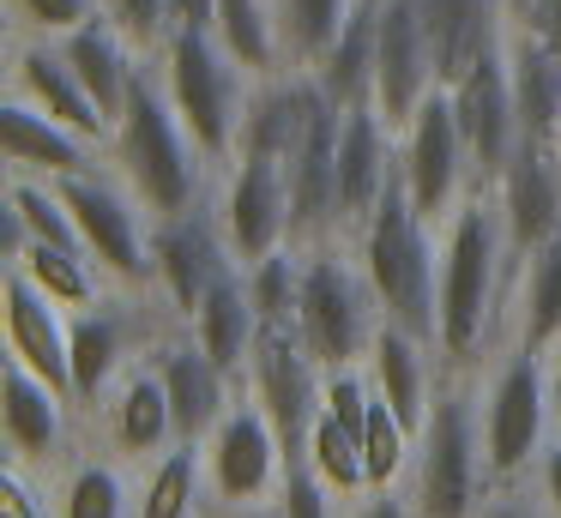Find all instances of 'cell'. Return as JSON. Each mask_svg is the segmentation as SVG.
I'll return each instance as SVG.
<instances>
[{"label": "cell", "instance_id": "cell-5", "mask_svg": "<svg viewBox=\"0 0 561 518\" xmlns=\"http://www.w3.org/2000/svg\"><path fill=\"white\" fill-rule=\"evenodd\" d=\"M296 248H302V296H296L290 332L320 361V373L363 368L387 313H380L356 241H296Z\"/></svg>", "mask_w": 561, "mask_h": 518}, {"label": "cell", "instance_id": "cell-39", "mask_svg": "<svg viewBox=\"0 0 561 518\" xmlns=\"http://www.w3.org/2000/svg\"><path fill=\"white\" fill-rule=\"evenodd\" d=\"M332 506H339V494L320 482V470L308 464V458H296L290 476H284V488H278V506H272L266 518H339Z\"/></svg>", "mask_w": 561, "mask_h": 518}, {"label": "cell", "instance_id": "cell-36", "mask_svg": "<svg viewBox=\"0 0 561 518\" xmlns=\"http://www.w3.org/2000/svg\"><path fill=\"white\" fill-rule=\"evenodd\" d=\"M242 272H248V296H254V308H260V325H284V332H290L296 296H302V248L284 241V248H272L266 260L242 265Z\"/></svg>", "mask_w": 561, "mask_h": 518}, {"label": "cell", "instance_id": "cell-9", "mask_svg": "<svg viewBox=\"0 0 561 518\" xmlns=\"http://www.w3.org/2000/svg\"><path fill=\"white\" fill-rule=\"evenodd\" d=\"M79 223L91 265L110 277V289H134V296H158V272H151V211L139 205V193L115 175L110 163L85 169V175L55 181Z\"/></svg>", "mask_w": 561, "mask_h": 518}, {"label": "cell", "instance_id": "cell-34", "mask_svg": "<svg viewBox=\"0 0 561 518\" xmlns=\"http://www.w3.org/2000/svg\"><path fill=\"white\" fill-rule=\"evenodd\" d=\"M308 464L320 470V482H327L339 500H356V494L368 488V464H363V434L344 428L339 416H332L327 404H320L314 428H308Z\"/></svg>", "mask_w": 561, "mask_h": 518}, {"label": "cell", "instance_id": "cell-19", "mask_svg": "<svg viewBox=\"0 0 561 518\" xmlns=\"http://www.w3.org/2000/svg\"><path fill=\"white\" fill-rule=\"evenodd\" d=\"M399 175V133L380 120L375 103L344 108L339 127V241H356L375 217L380 193Z\"/></svg>", "mask_w": 561, "mask_h": 518}, {"label": "cell", "instance_id": "cell-40", "mask_svg": "<svg viewBox=\"0 0 561 518\" xmlns=\"http://www.w3.org/2000/svg\"><path fill=\"white\" fill-rule=\"evenodd\" d=\"M477 518H556L543 506V494H537V482L531 476H519V482H495L489 488V500H483V513Z\"/></svg>", "mask_w": 561, "mask_h": 518}, {"label": "cell", "instance_id": "cell-37", "mask_svg": "<svg viewBox=\"0 0 561 518\" xmlns=\"http://www.w3.org/2000/svg\"><path fill=\"white\" fill-rule=\"evenodd\" d=\"M7 31L13 36H49V43H61V36H73L85 19H98V0H7Z\"/></svg>", "mask_w": 561, "mask_h": 518}, {"label": "cell", "instance_id": "cell-6", "mask_svg": "<svg viewBox=\"0 0 561 518\" xmlns=\"http://www.w3.org/2000/svg\"><path fill=\"white\" fill-rule=\"evenodd\" d=\"M477 416H483V458L495 482H519L537 470L543 446L556 440L549 404V349L501 332V344L477 368Z\"/></svg>", "mask_w": 561, "mask_h": 518}, {"label": "cell", "instance_id": "cell-45", "mask_svg": "<svg viewBox=\"0 0 561 518\" xmlns=\"http://www.w3.org/2000/svg\"><path fill=\"white\" fill-rule=\"evenodd\" d=\"M549 404H556V434H561V344L549 349Z\"/></svg>", "mask_w": 561, "mask_h": 518}, {"label": "cell", "instance_id": "cell-8", "mask_svg": "<svg viewBox=\"0 0 561 518\" xmlns=\"http://www.w3.org/2000/svg\"><path fill=\"white\" fill-rule=\"evenodd\" d=\"M199 458H206L211 518H266L278 506L284 476H290V452H284L278 428L248 385L236 392L218 428L199 440Z\"/></svg>", "mask_w": 561, "mask_h": 518}, {"label": "cell", "instance_id": "cell-35", "mask_svg": "<svg viewBox=\"0 0 561 518\" xmlns=\"http://www.w3.org/2000/svg\"><path fill=\"white\" fill-rule=\"evenodd\" d=\"M272 7H278V31H284L290 67H314L332 48V36L344 31L356 0H272Z\"/></svg>", "mask_w": 561, "mask_h": 518}, {"label": "cell", "instance_id": "cell-44", "mask_svg": "<svg viewBox=\"0 0 561 518\" xmlns=\"http://www.w3.org/2000/svg\"><path fill=\"white\" fill-rule=\"evenodd\" d=\"M218 0H170V31H211Z\"/></svg>", "mask_w": 561, "mask_h": 518}, {"label": "cell", "instance_id": "cell-17", "mask_svg": "<svg viewBox=\"0 0 561 518\" xmlns=\"http://www.w3.org/2000/svg\"><path fill=\"white\" fill-rule=\"evenodd\" d=\"M453 91V108H459V127H465V145H471V169L477 181H495L501 169L513 163L519 151V108H513V72H507V36L465 72Z\"/></svg>", "mask_w": 561, "mask_h": 518}, {"label": "cell", "instance_id": "cell-46", "mask_svg": "<svg viewBox=\"0 0 561 518\" xmlns=\"http://www.w3.org/2000/svg\"><path fill=\"white\" fill-rule=\"evenodd\" d=\"M519 7H525V0H507V12H519Z\"/></svg>", "mask_w": 561, "mask_h": 518}, {"label": "cell", "instance_id": "cell-14", "mask_svg": "<svg viewBox=\"0 0 561 518\" xmlns=\"http://www.w3.org/2000/svg\"><path fill=\"white\" fill-rule=\"evenodd\" d=\"M320 385H327V373H320V361L302 349V337L284 332V325H266L254 356H248V392H254L260 410L272 416L290 464L308 458V428H314V416H320Z\"/></svg>", "mask_w": 561, "mask_h": 518}, {"label": "cell", "instance_id": "cell-42", "mask_svg": "<svg viewBox=\"0 0 561 518\" xmlns=\"http://www.w3.org/2000/svg\"><path fill=\"white\" fill-rule=\"evenodd\" d=\"M513 24H525V31L537 36V43L561 55V0H525V7L513 12Z\"/></svg>", "mask_w": 561, "mask_h": 518}, {"label": "cell", "instance_id": "cell-22", "mask_svg": "<svg viewBox=\"0 0 561 518\" xmlns=\"http://www.w3.org/2000/svg\"><path fill=\"white\" fill-rule=\"evenodd\" d=\"M501 223H507L513 260L531 248H543L549 235H561V145L519 139L513 163L495 175Z\"/></svg>", "mask_w": 561, "mask_h": 518}, {"label": "cell", "instance_id": "cell-20", "mask_svg": "<svg viewBox=\"0 0 561 518\" xmlns=\"http://www.w3.org/2000/svg\"><path fill=\"white\" fill-rule=\"evenodd\" d=\"M435 60H428V36L416 19V0H380V48H375V108L392 133L423 108L435 91Z\"/></svg>", "mask_w": 561, "mask_h": 518}, {"label": "cell", "instance_id": "cell-38", "mask_svg": "<svg viewBox=\"0 0 561 518\" xmlns=\"http://www.w3.org/2000/svg\"><path fill=\"white\" fill-rule=\"evenodd\" d=\"M98 12L139 48V55H158L163 36H170V0H98Z\"/></svg>", "mask_w": 561, "mask_h": 518}, {"label": "cell", "instance_id": "cell-4", "mask_svg": "<svg viewBox=\"0 0 561 518\" xmlns=\"http://www.w3.org/2000/svg\"><path fill=\"white\" fill-rule=\"evenodd\" d=\"M356 253H363V272L380 296V313L435 344V332H440V223H428L416 211V199L404 193V175H392V187L380 193L368 229L356 235Z\"/></svg>", "mask_w": 561, "mask_h": 518}, {"label": "cell", "instance_id": "cell-1", "mask_svg": "<svg viewBox=\"0 0 561 518\" xmlns=\"http://www.w3.org/2000/svg\"><path fill=\"white\" fill-rule=\"evenodd\" d=\"M513 296V241L501 223L495 181H477L440 217V368H483V356L507 332Z\"/></svg>", "mask_w": 561, "mask_h": 518}, {"label": "cell", "instance_id": "cell-10", "mask_svg": "<svg viewBox=\"0 0 561 518\" xmlns=\"http://www.w3.org/2000/svg\"><path fill=\"white\" fill-rule=\"evenodd\" d=\"M399 175L428 223H440L477 187L471 145H465V127H459V108H453L447 84H435L423 96V108L399 127Z\"/></svg>", "mask_w": 561, "mask_h": 518}, {"label": "cell", "instance_id": "cell-32", "mask_svg": "<svg viewBox=\"0 0 561 518\" xmlns=\"http://www.w3.org/2000/svg\"><path fill=\"white\" fill-rule=\"evenodd\" d=\"M211 36L224 43V55L248 72V79H272V72H290L284 55V31H278V7L272 0H218V19Z\"/></svg>", "mask_w": 561, "mask_h": 518}, {"label": "cell", "instance_id": "cell-27", "mask_svg": "<svg viewBox=\"0 0 561 518\" xmlns=\"http://www.w3.org/2000/svg\"><path fill=\"white\" fill-rule=\"evenodd\" d=\"M61 55L73 60L79 84L91 91V103L103 108V120H110V133H115V115H122L127 91H134V72H139V60H146V55L115 31L103 12H98V19H85L73 36H61Z\"/></svg>", "mask_w": 561, "mask_h": 518}, {"label": "cell", "instance_id": "cell-28", "mask_svg": "<svg viewBox=\"0 0 561 518\" xmlns=\"http://www.w3.org/2000/svg\"><path fill=\"white\" fill-rule=\"evenodd\" d=\"M507 72H513L519 133L537 145H556L561 139V55L537 43L525 24H507Z\"/></svg>", "mask_w": 561, "mask_h": 518}, {"label": "cell", "instance_id": "cell-41", "mask_svg": "<svg viewBox=\"0 0 561 518\" xmlns=\"http://www.w3.org/2000/svg\"><path fill=\"white\" fill-rule=\"evenodd\" d=\"M339 518H416L411 488H363L356 500H339Z\"/></svg>", "mask_w": 561, "mask_h": 518}, {"label": "cell", "instance_id": "cell-15", "mask_svg": "<svg viewBox=\"0 0 561 518\" xmlns=\"http://www.w3.org/2000/svg\"><path fill=\"white\" fill-rule=\"evenodd\" d=\"M85 422L98 428L91 446L115 452L122 464H146L163 446H175V410H170V392H163L158 368H151V349L85 410Z\"/></svg>", "mask_w": 561, "mask_h": 518}, {"label": "cell", "instance_id": "cell-25", "mask_svg": "<svg viewBox=\"0 0 561 518\" xmlns=\"http://www.w3.org/2000/svg\"><path fill=\"white\" fill-rule=\"evenodd\" d=\"M187 332L199 337V349H206L230 380L248 385V356H254V344H260L266 325H260V308H254V296H248V272H242V265H230V272L206 289V301L194 308Z\"/></svg>", "mask_w": 561, "mask_h": 518}, {"label": "cell", "instance_id": "cell-16", "mask_svg": "<svg viewBox=\"0 0 561 518\" xmlns=\"http://www.w3.org/2000/svg\"><path fill=\"white\" fill-rule=\"evenodd\" d=\"M151 368H158L163 392H170L175 440H206V434L224 422V410L236 404V392H242V380H230V373L199 349V337L187 332L182 320H170L158 332V344H151Z\"/></svg>", "mask_w": 561, "mask_h": 518}, {"label": "cell", "instance_id": "cell-2", "mask_svg": "<svg viewBox=\"0 0 561 518\" xmlns=\"http://www.w3.org/2000/svg\"><path fill=\"white\" fill-rule=\"evenodd\" d=\"M110 169L139 193V205L158 217H182L194 205H206L218 193V163L194 145V133L182 127L170 91H163L151 55L139 60L134 72V91H127L122 115H115L110 133Z\"/></svg>", "mask_w": 561, "mask_h": 518}, {"label": "cell", "instance_id": "cell-21", "mask_svg": "<svg viewBox=\"0 0 561 518\" xmlns=\"http://www.w3.org/2000/svg\"><path fill=\"white\" fill-rule=\"evenodd\" d=\"M0 151H7V175H43V181H67L110 163V145L61 127L55 115L31 108L25 96H0Z\"/></svg>", "mask_w": 561, "mask_h": 518}, {"label": "cell", "instance_id": "cell-7", "mask_svg": "<svg viewBox=\"0 0 561 518\" xmlns=\"http://www.w3.org/2000/svg\"><path fill=\"white\" fill-rule=\"evenodd\" d=\"M151 67H158L182 127L194 133V145L224 169L236 157V145H242V115H248L254 79L224 55V43L211 31H170L163 48L151 55Z\"/></svg>", "mask_w": 561, "mask_h": 518}, {"label": "cell", "instance_id": "cell-43", "mask_svg": "<svg viewBox=\"0 0 561 518\" xmlns=\"http://www.w3.org/2000/svg\"><path fill=\"white\" fill-rule=\"evenodd\" d=\"M531 482H537V494H543V506L561 518V434L543 446V458H537V470H531Z\"/></svg>", "mask_w": 561, "mask_h": 518}, {"label": "cell", "instance_id": "cell-11", "mask_svg": "<svg viewBox=\"0 0 561 518\" xmlns=\"http://www.w3.org/2000/svg\"><path fill=\"white\" fill-rule=\"evenodd\" d=\"M218 223L230 235L236 260L254 265L266 260L272 248L290 241V169L284 157H266V151H236L230 163L218 169Z\"/></svg>", "mask_w": 561, "mask_h": 518}, {"label": "cell", "instance_id": "cell-24", "mask_svg": "<svg viewBox=\"0 0 561 518\" xmlns=\"http://www.w3.org/2000/svg\"><path fill=\"white\" fill-rule=\"evenodd\" d=\"M416 19H423V36H428L435 79L459 84L507 36L513 12H507V0H416Z\"/></svg>", "mask_w": 561, "mask_h": 518}, {"label": "cell", "instance_id": "cell-13", "mask_svg": "<svg viewBox=\"0 0 561 518\" xmlns=\"http://www.w3.org/2000/svg\"><path fill=\"white\" fill-rule=\"evenodd\" d=\"M73 416L79 404L49 385L37 368H25L19 356L0 361V440H7V458L31 470H61L67 452H73Z\"/></svg>", "mask_w": 561, "mask_h": 518}, {"label": "cell", "instance_id": "cell-3", "mask_svg": "<svg viewBox=\"0 0 561 518\" xmlns=\"http://www.w3.org/2000/svg\"><path fill=\"white\" fill-rule=\"evenodd\" d=\"M411 500L416 518H477L495 488L483 458V416H477V368H440L435 404L416 434L411 464Z\"/></svg>", "mask_w": 561, "mask_h": 518}, {"label": "cell", "instance_id": "cell-47", "mask_svg": "<svg viewBox=\"0 0 561 518\" xmlns=\"http://www.w3.org/2000/svg\"><path fill=\"white\" fill-rule=\"evenodd\" d=\"M556 145H561V139H556Z\"/></svg>", "mask_w": 561, "mask_h": 518}, {"label": "cell", "instance_id": "cell-12", "mask_svg": "<svg viewBox=\"0 0 561 518\" xmlns=\"http://www.w3.org/2000/svg\"><path fill=\"white\" fill-rule=\"evenodd\" d=\"M236 260L230 235L218 223V205H194L182 217H158L151 223V272H158V301L170 308V320H194V308L206 301V289L218 284Z\"/></svg>", "mask_w": 561, "mask_h": 518}, {"label": "cell", "instance_id": "cell-29", "mask_svg": "<svg viewBox=\"0 0 561 518\" xmlns=\"http://www.w3.org/2000/svg\"><path fill=\"white\" fill-rule=\"evenodd\" d=\"M507 332L537 349L561 344V235L513 260V296H507Z\"/></svg>", "mask_w": 561, "mask_h": 518}, {"label": "cell", "instance_id": "cell-33", "mask_svg": "<svg viewBox=\"0 0 561 518\" xmlns=\"http://www.w3.org/2000/svg\"><path fill=\"white\" fill-rule=\"evenodd\" d=\"M7 265H19L37 289H49L67 313H79V308H91V301L110 296V277H103L98 265H91V253H79V248L19 241V248H7Z\"/></svg>", "mask_w": 561, "mask_h": 518}, {"label": "cell", "instance_id": "cell-26", "mask_svg": "<svg viewBox=\"0 0 561 518\" xmlns=\"http://www.w3.org/2000/svg\"><path fill=\"white\" fill-rule=\"evenodd\" d=\"M49 500L55 518H134V482L115 452L79 446L61 470H49Z\"/></svg>", "mask_w": 561, "mask_h": 518}, {"label": "cell", "instance_id": "cell-23", "mask_svg": "<svg viewBox=\"0 0 561 518\" xmlns=\"http://www.w3.org/2000/svg\"><path fill=\"white\" fill-rule=\"evenodd\" d=\"M0 301H7V356H19L25 368H37L49 385H61L73 398V349H67V308L37 289L19 265L0 272Z\"/></svg>", "mask_w": 561, "mask_h": 518}, {"label": "cell", "instance_id": "cell-18", "mask_svg": "<svg viewBox=\"0 0 561 518\" xmlns=\"http://www.w3.org/2000/svg\"><path fill=\"white\" fill-rule=\"evenodd\" d=\"M7 96H25L31 108L55 115L61 127L110 145V120H103V108L91 103V91L79 84L73 60H67L61 43H49V36H13L7 31Z\"/></svg>", "mask_w": 561, "mask_h": 518}, {"label": "cell", "instance_id": "cell-30", "mask_svg": "<svg viewBox=\"0 0 561 518\" xmlns=\"http://www.w3.org/2000/svg\"><path fill=\"white\" fill-rule=\"evenodd\" d=\"M134 518H211L199 440H175V446H163L158 458H146V464H139Z\"/></svg>", "mask_w": 561, "mask_h": 518}, {"label": "cell", "instance_id": "cell-31", "mask_svg": "<svg viewBox=\"0 0 561 518\" xmlns=\"http://www.w3.org/2000/svg\"><path fill=\"white\" fill-rule=\"evenodd\" d=\"M375 48H380V0H356L351 19H344V31L332 36V48L308 72H314L320 91H327L339 108L375 103Z\"/></svg>", "mask_w": 561, "mask_h": 518}]
</instances>
